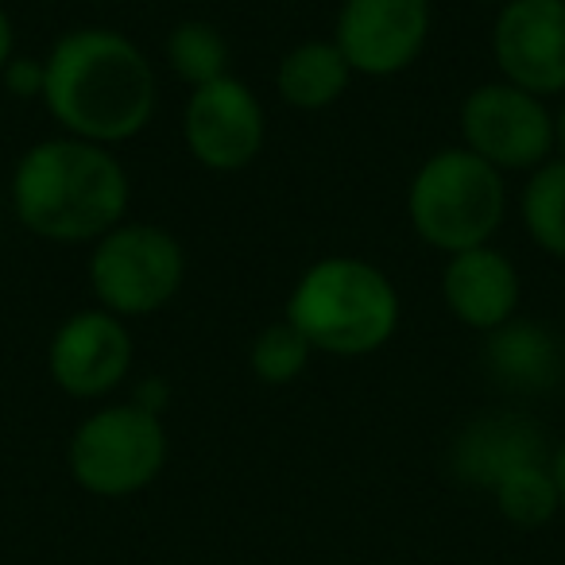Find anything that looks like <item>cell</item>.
<instances>
[{
	"label": "cell",
	"mask_w": 565,
	"mask_h": 565,
	"mask_svg": "<svg viewBox=\"0 0 565 565\" xmlns=\"http://www.w3.org/2000/svg\"><path fill=\"white\" fill-rule=\"evenodd\" d=\"M457 132L461 148L500 174H531L554 159V109L503 78L480 82L461 97Z\"/></svg>",
	"instance_id": "obj_7"
},
{
	"label": "cell",
	"mask_w": 565,
	"mask_h": 565,
	"mask_svg": "<svg viewBox=\"0 0 565 565\" xmlns=\"http://www.w3.org/2000/svg\"><path fill=\"white\" fill-rule=\"evenodd\" d=\"M86 275L97 307L125 322H140L179 299L186 282V248L171 228L125 217L89 244Z\"/></svg>",
	"instance_id": "obj_5"
},
{
	"label": "cell",
	"mask_w": 565,
	"mask_h": 565,
	"mask_svg": "<svg viewBox=\"0 0 565 565\" xmlns=\"http://www.w3.org/2000/svg\"><path fill=\"white\" fill-rule=\"evenodd\" d=\"M546 434L534 418L519 415V411H488L457 430L454 446H449V472L461 484L492 495L500 480H508L523 465L546 461Z\"/></svg>",
	"instance_id": "obj_13"
},
{
	"label": "cell",
	"mask_w": 565,
	"mask_h": 565,
	"mask_svg": "<svg viewBox=\"0 0 565 565\" xmlns=\"http://www.w3.org/2000/svg\"><path fill=\"white\" fill-rule=\"evenodd\" d=\"M89 4H102V0H89Z\"/></svg>",
	"instance_id": "obj_26"
},
{
	"label": "cell",
	"mask_w": 565,
	"mask_h": 565,
	"mask_svg": "<svg viewBox=\"0 0 565 565\" xmlns=\"http://www.w3.org/2000/svg\"><path fill=\"white\" fill-rule=\"evenodd\" d=\"M492 500H495V511H500L511 526H523V531L546 526L550 519L562 511L554 477H550L546 461H534V465L515 469L508 480H500V484H495Z\"/></svg>",
	"instance_id": "obj_19"
},
{
	"label": "cell",
	"mask_w": 565,
	"mask_h": 565,
	"mask_svg": "<svg viewBox=\"0 0 565 565\" xmlns=\"http://www.w3.org/2000/svg\"><path fill=\"white\" fill-rule=\"evenodd\" d=\"M12 58H17V24H12L9 9L0 4V74L9 71Z\"/></svg>",
	"instance_id": "obj_22"
},
{
	"label": "cell",
	"mask_w": 565,
	"mask_h": 565,
	"mask_svg": "<svg viewBox=\"0 0 565 565\" xmlns=\"http://www.w3.org/2000/svg\"><path fill=\"white\" fill-rule=\"evenodd\" d=\"M132 322L102 307L74 310L47 341V376L63 395L82 403L109 399L128 384L136 361Z\"/></svg>",
	"instance_id": "obj_10"
},
{
	"label": "cell",
	"mask_w": 565,
	"mask_h": 565,
	"mask_svg": "<svg viewBox=\"0 0 565 565\" xmlns=\"http://www.w3.org/2000/svg\"><path fill=\"white\" fill-rule=\"evenodd\" d=\"M167 399H171V387H167V380H140L132 392V403L143 411H151V415H163L167 411Z\"/></svg>",
	"instance_id": "obj_21"
},
{
	"label": "cell",
	"mask_w": 565,
	"mask_h": 565,
	"mask_svg": "<svg viewBox=\"0 0 565 565\" xmlns=\"http://www.w3.org/2000/svg\"><path fill=\"white\" fill-rule=\"evenodd\" d=\"M546 465H550V477H554V488H557V503H562V511H565V441L550 449Z\"/></svg>",
	"instance_id": "obj_23"
},
{
	"label": "cell",
	"mask_w": 565,
	"mask_h": 565,
	"mask_svg": "<svg viewBox=\"0 0 565 565\" xmlns=\"http://www.w3.org/2000/svg\"><path fill=\"white\" fill-rule=\"evenodd\" d=\"M310 361H315V349H310V341L302 338V333L295 330L287 318H275V322H267L248 345L252 376H256L259 384H267V387L295 384V380L310 369Z\"/></svg>",
	"instance_id": "obj_18"
},
{
	"label": "cell",
	"mask_w": 565,
	"mask_h": 565,
	"mask_svg": "<svg viewBox=\"0 0 565 565\" xmlns=\"http://www.w3.org/2000/svg\"><path fill=\"white\" fill-rule=\"evenodd\" d=\"M407 221L441 256L492 244L508 221V174L469 148H438L407 182Z\"/></svg>",
	"instance_id": "obj_4"
},
{
	"label": "cell",
	"mask_w": 565,
	"mask_h": 565,
	"mask_svg": "<svg viewBox=\"0 0 565 565\" xmlns=\"http://www.w3.org/2000/svg\"><path fill=\"white\" fill-rule=\"evenodd\" d=\"M441 302L454 322H461L480 338L508 326L511 318H519V302H523V279H519L515 259L495 244L446 256Z\"/></svg>",
	"instance_id": "obj_12"
},
{
	"label": "cell",
	"mask_w": 565,
	"mask_h": 565,
	"mask_svg": "<svg viewBox=\"0 0 565 565\" xmlns=\"http://www.w3.org/2000/svg\"><path fill=\"white\" fill-rule=\"evenodd\" d=\"M353 78V66L345 63L338 43L302 40L275 66V94L295 113H322L349 94Z\"/></svg>",
	"instance_id": "obj_15"
},
{
	"label": "cell",
	"mask_w": 565,
	"mask_h": 565,
	"mask_svg": "<svg viewBox=\"0 0 565 565\" xmlns=\"http://www.w3.org/2000/svg\"><path fill=\"white\" fill-rule=\"evenodd\" d=\"M282 318L322 356H372L399 333L403 299L392 275L364 256H318L291 282Z\"/></svg>",
	"instance_id": "obj_3"
},
{
	"label": "cell",
	"mask_w": 565,
	"mask_h": 565,
	"mask_svg": "<svg viewBox=\"0 0 565 565\" xmlns=\"http://www.w3.org/2000/svg\"><path fill=\"white\" fill-rule=\"evenodd\" d=\"M0 82H4V89H9L12 97H20V102H40L43 97V58L17 55L9 63V71L0 74Z\"/></svg>",
	"instance_id": "obj_20"
},
{
	"label": "cell",
	"mask_w": 565,
	"mask_h": 565,
	"mask_svg": "<svg viewBox=\"0 0 565 565\" xmlns=\"http://www.w3.org/2000/svg\"><path fill=\"white\" fill-rule=\"evenodd\" d=\"M484 372L508 392L539 395L562 384L565 376V341L534 318H511L508 326L484 333L480 349Z\"/></svg>",
	"instance_id": "obj_14"
},
{
	"label": "cell",
	"mask_w": 565,
	"mask_h": 565,
	"mask_svg": "<svg viewBox=\"0 0 565 565\" xmlns=\"http://www.w3.org/2000/svg\"><path fill=\"white\" fill-rule=\"evenodd\" d=\"M519 221L539 252L565 259V159H550L531 171L519 190Z\"/></svg>",
	"instance_id": "obj_16"
},
{
	"label": "cell",
	"mask_w": 565,
	"mask_h": 565,
	"mask_svg": "<svg viewBox=\"0 0 565 565\" xmlns=\"http://www.w3.org/2000/svg\"><path fill=\"white\" fill-rule=\"evenodd\" d=\"M40 105L63 136L117 151L151 128L159 113V71L117 28H71L43 55Z\"/></svg>",
	"instance_id": "obj_1"
},
{
	"label": "cell",
	"mask_w": 565,
	"mask_h": 565,
	"mask_svg": "<svg viewBox=\"0 0 565 565\" xmlns=\"http://www.w3.org/2000/svg\"><path fill=\"white\" fill-rule=\"evenodd\" d=\"M434 32V0H341L330 40L356 78H399L423 58Z\"/></svg>",
	"instance_id": "obj_8"
},
{
	"label": "cell",
	"mask_w": 565,
	"mask_h": 565,
	"mask_svg": "<svg viewBox=\"0 0 565 565\" xmlns=\"http://www.w3.org/2000/svg\"><path fill=\"white\" fill-rule=\"evenodd\" d=\"M163 63L186 89L217 82L233 74V47L210 20H179L163 43Z\"/></svg>",
	"instance_id": "obj_17"
},
{
	"label": "cell",
	"mask_w": 565,
	"mask_h": 565,
	"mask_svg": "<svg viewBox=\"0 0 565 565\" xmlns=\"http://www.w3.org/2000/svg\"><path fill=\"white\" fill-rule=\"evenodd\" d=\"M132 174L120 156L78 136H47L20 151L9 210L47 244H94L128 217Z\"/></svg>",
	"instance_id": "obj_2"
},
{
	"label": "cell",
	"mask_w": 565,
	"mask_h": 565,
	"mask_svg": "<svg viewBox=\"0 0 565 565\" xmlns=\"http://www.w3.org/2000/svg\"><path fill=\"white\" fill-rule=\"evenodd\" d=\"M472 4H488V9H495V12H500L503 4H511V0H472Z\"/></svg>",
	"instance_id": "obj_25"
},
{
	"label": "cell",
	"mask_w": 565,
	"mask_h": 565,
	"mask_svg": "<svg viewBox=\"0 0 565 565\" xmlns=\"http://www.w3.org/2000/svg\"><path fill=\"white\" fill-rule=\"evenodd\" d=\"M182 143L202 171H244L256 163L267 143L264 102L236 74L190 89L182 105Z\"/></svg>",
	"instance_id": "obj_9"
},
{
	"label": "cell",
	"mask_w": 565,
	"mask_h": 565,
	"mask_svg": "<svg viewBox=\"0 0 565 565\" xmlns=\"http://www.w3.org/2000/svg\"><path fill=\"white\" fill-rule=\"evenodd\" d=\"M163 415L125 403H102L74 426L66 441V469L82 492L97 500H128L159 480L167 469Z\"/></svg>",
	"instance_id": "obj_6"
},
{
	"label": "cell",
	"mask_w": 565,
	"mask_h": 565,
	"mask_svg": "<svg viewBox=\"0 0 565 565\" xmlns=\"http://www.w3.org/2000/svg\"><path fill=\"white\" fill-rule=\"evenodd\" d=\"M554 156L565 159V97H562V105L554 109Z\"/></svg>",
	"instance_id": "obj_24"
},
{
	"label": "cell",
	"mask_w": 565,
	"mask_h": 565,
	"mask_svg": "<svg viewBox=\"0 0 565 565\" xmlns=\"http://www.w3.org/2000/svg\"><path fill=\"white\" fill-rule=\"evenodd\" d=\"M495 78L542 97H565V0H511L495 12Z\"/></svg>",
	"instance_id": "obj_11"
}]
</instances>
